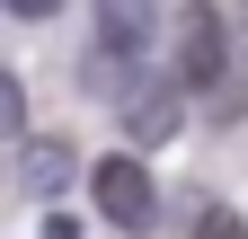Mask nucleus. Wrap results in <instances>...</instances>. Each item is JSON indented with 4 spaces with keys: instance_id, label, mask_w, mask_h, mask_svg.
Listing matches in <instances>:
<instances>
[{
    "instance_id": "nucleus-4",
    "label": "nucleus",
    "mask_w": 248,
    "mask_h": 239,
    "mask_svg": "<svg viewBox=\"0 0 248 239\" xmlns=\"http://www.w3.org/2000/svg\"><path fill=\"white\" fill-rule=\"evenodd\" d=\"M98 53H115V62L142 71V53H151V0H107L98 9Z\"/></svg>"
},
{
    "instance_id": "nucleus-3",
    "label": "nucleus",
    "mask_w": 248,
    "mask_h": 239,
    "mask_svg": "<svg viewBox=\"0 0 248 239\" xmlns=\"http://www.w3.org/2000/svg\"><path fill=\"white\" fill-rule=\"evenodd\" d=\"M115 115H124V133H133V151L169 142V133H177V80H151V89H133Z\"/></svg>"
},
{
    "instance_id": "nucleus-7",
    "label": "nucleus",
    "mask_w": 248,
    "mask_h": 239,
    "mask_svg": "<svg viewBox=\"0 0 248 239\" xmlns=\"http://www.w3.org/2000/svg\"><path fill=\"white\" fill-rule=\"evenodd\" d=\"M195 239H248V222H239V213H222V204H213V213L195 222Z\"/></svg>"
},
{
    "instance_id": "nucleus-8",
    "label": "nucleus",
    "mask_w": 248,
    "mask_h": 239,
    "mask_svg": "<svg viewBox=\"0 0 248 239\" xmlns=\"http://www.w3.org/2000/svg\"><path fill=\"white\" fill-rule=\"evenodd\" d=\"M62 0H9V18H53Z\"/></svg>"
},
{
    "instance_id": "nucleus-6",
    "label": "nucleus",
    "mask_w": 248,
    "mask_h": 239,
    "mask_svg": "<svg viewBox=\"0 0 248 239\" xmlns=\"http://www.w3.org/2000/svg\"><path fill=\"white\" fill-rule=\"evenodd\" d=\"M0 133H9L18 151H27V89H18L9 71H0Z\"/></svg>"
},
{
    "instance_id": "nucleus-5",
    "label": "nucleus",
    "mask_w": 248,
    "mask_h": 239,
    "mask_svg": "<svg viewBox=\"0 0 248 239\" xmlns=\"http://www.w3.org/2000/svg\"><path fill=\"white\" fill-rule=\"evenodd\" d=\"M62 177H71V142H27V160H18V186H27V195H53Z\"/></svg>"
},
{
    "instance_id": "nucleus-2",
    "label": "nucleus",
    "mask_w": 248,
    "mask_h": 239,
    "mask_svg": "<svg viewBox=\"0 0 248 239\" xmlns=\"http://www.w3.org/2000/svg\"><path fill=\"white\" fill-rule=\"evenodd\" d=\"M98 213L115 222V230H151V213H160V195H151V177H142V160H98Z\"/></svg>"
},
{
    "instance_id": "nucleus-1",
    "label": "nucleus",
    "mask_w": 248,
    "mask_h": 239,
    "mask_svg": "<svg viewBox=\"0 0 248 239\" xmlns=\"http://www.w3.org/2000/svg\"><path fill=\"white\" fill-rule=\"evenodd\" d=\"M231 71V27L213 9H186L177 18V89H213Z\"/></svg>"
},
{
    "instance_id": "nucleus-9",
    "label": "nucleus",
    "mask_w": 248,
    "mask_h": 239,
    "mask_svg": "<svg viewBox=\"0 0 248 239\" xmlns=\"http://www.w3.org/2000/svg\"><path fill=\"white\" fill-rule=\"evenodd\" d=\"M239 27H248V0H239Z\"/></svg>"
}]
</instances>
